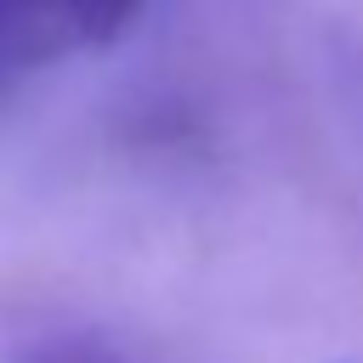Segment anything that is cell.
<instances>
[{"label":"cell","instance_id":"1","mask_svg":"<svg viewBox=\"0 0 363 363\" xmlns=\"http://www.w3.org/2000/svg\"><path fill=\"white\" fill-rule=\"evenodd\" d=\"M147 0H0V79L119 40Z\"/></svg>","mask_w":363,"mask_h":363}]
</instances>
